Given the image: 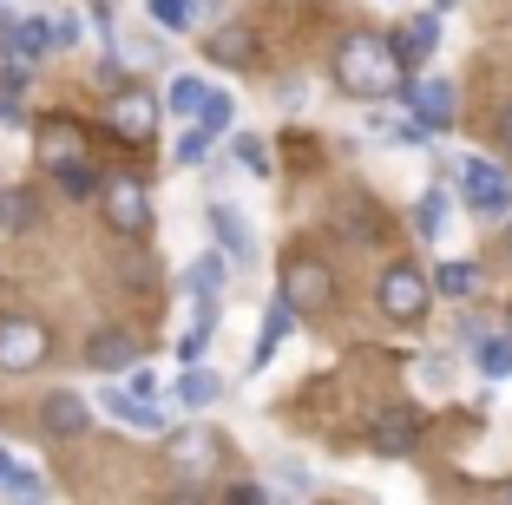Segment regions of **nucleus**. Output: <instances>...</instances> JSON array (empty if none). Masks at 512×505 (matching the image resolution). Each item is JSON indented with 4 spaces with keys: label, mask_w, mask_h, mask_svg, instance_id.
Listing matches in <instances>:
<instances>
[{
    "label": "nucleus",
    "mask_w": 512,
    "mask_h": 505,
    "mask_svg": "<svg viewBox=\"0 0 512 505\" xmlns=\"http://www.w3.org/2000/svg\"><path fill=\"white\" fill-rule=\"evenodd\" d=\"M401 46L394 40H375V33H348L335 46V86L355 92V99H401L407 92V73H401Z\"/></svg>",
    "instance_id": "1"
},
{
    "label": "nucleus",
    "mask_w": 512,
    "mask_h": 505,
    "mask_svg": "<svg viewBox=\"0 0 512 505\" xmlns=\"http://www.w3.org/2000/svg\"><path fill=\"white\" fill-rule=\"evenodd\" d=\"M217 460H224V446H217L211 427H184V433H171V473H178V492H197V479H211Z\"/></svg>",
    "instance_id": "2"
},
{
    "label": "nucleus",
    "mask_w": 512,
    "mask_h": 505,
    "mask_svg": "<svg viewBox=\"0 0 512 505\" xmlns=\"http://www.w3.org/2000/svg\"><path fill=\"white\" fill-rule=\"evenodd\" d=\"M381 309L394 315V322H421L427 315V296H434V283H427L414 263H394V269H381Z\"/></svg>",
    "instance_id": "3"
},
{
    "label": "nucleus",
    "mask_w": 512,
    "mask_h": 505,
    "mask_svg": "<svg viewBox=\"0 0 512 505\" xmlns=\"http://www.w3.org/2000/svg\"><path fill=\"white\" fill-rule=\"evenodd\" d=\"M46 348H53V335H46L33 315H0V368L27 374V368L46 361Z\"/></svg>",
    "instance_id": "4"
},
{
    "label": "nucleus",
    "mask_w": 512,
    "mask_h": 505,
    "mask_svg": "<svg viewBox=\"0 0 512 505\" xmlns=\"http://www.w3.org/2000/svg\"><path fill=\"white\" fill-rule=\"evenodd\" d=\"M460 197H467L480 217H506V210H512L506 171H499V164H486V158H467V164H460Z\"/></svg>",
    "instance_id": "5"
},
{
    "label": "nucleus",
    "mask_w": 512,
    "mask_h": 505,
    "mask_svg": "<svg viewBox=\"0 0 512 505\" xmlns=\"http://www.w3.org/2000/svg\"><path fill=\"white\" fill-rule=\"evenodd\" d=\"M283 296L296 302V309H329L335 302V276L316 263V256H296V263L283 269Z\"/></svg>",
    "instance_id": "6"
},
{
    "label": "nucleus",
    "mask_w": 512,
    "mask_h": 505,
    "mask_svg": "<svg viewBox=\"0 0 512 505\" xmlns=\"http://www.w3.org/2000/svg\"><path fill=\"white\" fill-rule=\"evenodd\" d=\"M99 414H112V420H125V427L132 433H165L171 427V414L165 407H151V394H138V387H106V394H99Z\"/></svg>",
    "instance_id": "7"
},
{
    "label": "nucleus",
    "mask_w": 512,
    "mask_h": 505,
    "mask_svg": "<svg viewBox=\"0 0 512 505\" xmlns=\"http://www.w3.org/2000/svg\"><path fill=\"white\" fill-rule=\"evenodd\" d=\"M106 217H112V230H119V237H138V230L151 223L138 178H112V184H106Z\"/></svg>",
    "instance_id": "8"
},
{
    "label": "nucleus",
    "mask_w": 512,
    "mask_h": 505,
    "mask_svg": "<svg viewBox=\"0 0 512 505\" xmlns=\"http://www.w3.org/2000/svg\"><path fill=\"white\" fill-rule=\"evenodd\" d=\"M40 427L53 433V440H79V433L92 427V407L79 401L73 387H60V394H46V407H40Z\"/></svg>",
    "instance_id": "9"
},
{
    "label": "nucleus",
    "mask_w": 512,
    "mask_h": 505,
    "mask_svg": "<svg viewBox=\"0 0 512 505\" xmlns=\"http://www.w3.org/2000/svg\"><path fill=\"white\" fill-rule=\"evenodd\" d=\"M112 125H119L132 145H145L151 138V125H158V99H151L145 86H125L119 99H112Z\"/></svg>",
    "instance_id": "10"
},
{
    "label": "nucleus",
    "mask_w": 512,
    "mask_h": 505,
    "mask_svg": "<svg viewBox=\"0 0 512 505\" xmlns=\"http://www.w3.org/2000/svg\"><path fill=\"white\" fill-rule=\"evenodd\" d=\"M211 230H217V243H224L230 263H256V237H250V223H243V210L230 204V197L211 204Z\"/></svg>",
    "instance_id": "11"
},
{
    "label": "nucleus",
    "mask_w": 512,
    "mask_h": 505,
    "mask_svg": "<svg viewBox=\"0 0 512 505\" xmlns=\"http://www.w3.org/2000/svg\"><path fill=\"white\" fill-rule=\"evenodd\" d=\"M407 105H414V119H421L427 132H447L453 112H460V105H453V86H447V79H421V86H407Z\"/></svg>",
    "instance_id": "12"
},
{
    "label": "nucleus",
    "mask_w": 512,
    "mask_h": 505,
    "mask_svg": "<svg viewBox=\"0 0 512 505\" xmlns=\"http://www.w3.org/2000/svg\"><path fill=\"white\" fill-rule=\"evenodd\" d=\"M86 368H99V374H132L138 368V342L132 335H119V328H99L86 342Z\"/></svg>",
    "instance_id": "13"
},
{
    "label": "nucleus",
    "mask_w": 512,
    "mask_h": 505,
    "mask_svg": "<svg viewBox=\"0 0 512 505\" xmlns=\"http://www.w3.org/2000/svg\"><path fill=\"white\" fill-rule=\"evenodd\" d=\"M289 328H296V302H270V309H263V328H256V348H250V368H270L276 361V348L289 342Z\"/></svg>",
    "instance_id": "14"
},
{
    "label": "nucleus",
    "mask_w": 512,
    "mask_h": 505,
    "mask_svg": "<svg viewBox=\"0 0 512 505\" xmlns=\"http://www.w3.org/2000/svg\"><path fill=\"white\" fill-rule=\"evenodd\" d=\"M79 158H86V132L73 119H46L40 125V164L60 171V164H79Z\"/></svg>",
    "instance_id": "15"
},
{
    "label": "nucleus",
    "mask_w": 512,
    "mask_h": 505,
    "mask_svg": "<svg viewBox=\"0 0 512 505\" xmlns=\"http://www.w3.org/2000/svg\"><path fill=\"white\" fill-rule=\"evenodd\" d=\"M368 440H375V453H414V440H421V420L407 414V407H388V414H375Z\"/></svg>",
    "instance_id": "16"
},
{
    "label": "nucleus",
    "mask_w": 512,
    "mask_h": 505,
    "mask_svg": "<svg viewBox=\"0 0 512 505\" xmlns=\"http://www.w3.org/2000/svg\"><path fill=\"white\" fill-rule=\"evenodd\" d=\"M394 46H401V60H407V66L434 60V46H440V7H434V14H414L401 33H394Z\"/></svg>",
    "instance_id": "17"
},
{
    "label": "nucleus",
    "mask_w": 512,
    "mask_h": 505,
    "mask_svg": "<svg viewBox=\"0 0 512 505\" xmlns=\"http://www.w3.org/2000/svg\"><path fill=\"white\" fill-rule=\"evenodd\" d=\"M204 53H211L217 66H250V60H256V33H250V27H217Z\"/></svg>",
    "instance_id": "18"
},
{
    "label": "nucleus",
    "mask_w": 512,
    "mask_h": 505,
    "mask_svg": "<svg viewBox=\"0 0 512 505\" xmlns=\"http://www.w3.org/2000/svg\"><path fill=\"white\" fill-rule=\"evenodd\" d=\"M473 361H480L486 381H506L512 374V328L506 335H480V342H473Z\"/></svg>",
    "instance_id": "19"
},
{
    "label": "nucleus",
    "mask_w": 512,
    "mask_h": 505,
    "mask_svg": "<svg viewBox=\"0 0 512 505\" xmlns=\"http://www.w3.org/2000/svg\"><path fill=\"white\" fill-rule=\"evenodd\" d=\"M204 99H211V86H204L197 73H171V92H165V105L178 112V119H197V112H204Z\"/></svg>",
    "instance_id": "20"
},
{
    "label": "nucleus",
    "mask_w": 512,
    "mask_h": 505,
    "mask_svg": "<svg viewBox=\"0 0 512 505\" xmlns=\"http://www.w3.org/2000/svg\"><path fill=\"white\" fill-rule=\"evenodd\" d=\"M434 289H440V296H473V289H480V269H473V263H440Z\"/></svg>",
    "instance_id": "21"
},
{
    "label": "nucleus",
    "mask_w": 512,
    "mask_h": 505,
    "mask_svg": "<svg viewBox=\"0 0 512 505\" xmlns=\"http://www.w3.org/2000/svg\"><path fill=\"white\" fill-rule=\"evenodd\" d=\"M217 394H224V381H217V374H204V368H191V374L178 381V401H184V407H211Z\"/></svg>",
    "instance_id": "22"
},
{
    "label": "nucleus",
    "mask_w": 512,
    "mask_h": 505,
    "mask_svg": "<svg viewBox=\"0 0 512 505\" xmlns=\"http://www.w3.org/2000/svg\"><path fill=\"white\" fill-rule=\"evenodd\" d=\"M33 191H0V230H33Z\"/></svg>",
    "instance_id": "23"
},
{
    "label": "nucleus",
    "mask_w": 512,
    "mask_h": 505,
    "mask_svg": "<svg viewBox=\"0 0 512 505\" xmlns=\"http://www.w3.org/2000/svg\"><path fill=\"white\" fill-rule=\"evenodd\" d=\"M184 289H197V296H224V256L191 263V269H184Z\"/></svg>",
    "instance_id": "24"
},
{
    "label": "nucleus",
    "mask_w": 512,
    "mask_h": 505,
    "mask_svg": "<svg viewBox=\"0 0 512 505\" xmlns=\"http://www.w3.org/2000/svg\"><path fill=\"white\" fill-rule=\"evenodd\" d=\"M414 230H421V237H440V230H447V191H427L421 204H414Z\"/></svg>",
    "instance_id": "25"
},
{
    "label": "nucleus",
    "mask_w": 512,
    "mask_h": 505,
    "mask_svg": "<svg viewBox=\"0 0 512 505\" xmlns=\"http://www.w3.org/2000/svg\"><path fill=\"white\" fill-rule=\"evenodd\" d=\"M230 119H237V99H230V92H211V99H204V112H197V125H204V132H217V138L230 132Z\"/></svg>",
    "instance_id": "26"
},
{
    "label": "nucleus",
    "mask_w": 512,
    "mask_h": 505,
    "mask_svg": "<svg viewBox=\"0 0 512 505\" xmlns=\"http://www.w3.org/2000/svg\"><path fill=\"white\" fill-rule=\"evenodd\" d=\"M191 14H197L191 0H151V20H158L165 33H184V27H191Z\"/></svg>",
    "instance_id": "27"
},
{
    "label": "nucleus",
    "mask_w": 512,
    "mask_h": 505,
    "mask_svg": "<svg viewBox=\"0 0 512 505\" xmlns=\"http://www.w3.org/2000/svg\"><path fill=\"white\" fill-rule=\"evenodd\" d=\"M230 151H237V164L250 171V178H270V151H263V138H250V132H243Z\"/></svg>",
    "instance_id": "28"
},
{
    "label": "nucleus",
    "mask_w": 512,
    "mask_h": 505,
    "mask_svg": "<svg viewBox=\"0 0 512 505\" xmlns=\"http://www.w3.org/2000/svg\"><path fill=\"white\" fill-rule=\"evenodd\" d=\"M53 178H60V191H66V197H92V191H99V178L86 171V158H79V164H60Z\"/></svg>",
    "instance_id": "29"
},
{
    "label": "nucleus",
    "mask_w": 512,
    "mask_h": 505,
    "mask_svg": "<svg viewBox=\"0 0 512 505\" xmlns=\"http://www.w3.org/2000/svg\"><path fill=\"white\" fill-rule=\"evenodd\" d=\"M211 138H217V132H204V125H191V132H184V138H178L171 151H178V164H204V158H211Z\"/></svg>",
    "instance_id": "30"
},
{
    "label": "nucleus",
    "mask_w": 512,
    "mask_h": 505,
    "mask_svg": "<svg viewBox=\"0 0 512 505\" xmlns=\"http://www.w3.org/2000/svg\"><path fill=\"white\" fill-rule=\"evenodd\" d=\"M276 479H283L289 492H302V499L316 492V473H309V466H302V460H276Z\"/></svg>",
    "instance_id": "31"
},
{
    "label": "nucleus",
    "mask_w": 512,
    "mask_h": 505,
    "mask_svg": "<svg viewBox=\"0 0 512 505\" xmlns=\"http://www.w3.org/2000/svg\"><path fill=\"white\" fill-rule=\"evenodd\" d=\"M7 492H14V499H46V479H40V473H27V466H14Z\"/></svg>",
    "instance_id": "32"
},
{
    "label": "nucleus",
    "mask_w": 512,
    "mask_h": 505,
    "mask_svg": "<svg viewBox=\"0 0 512 505\" xmlns=\"http://www.w3.org/2000/svg\"><path fill=\"white\" fill-rule=\"evenodd\" d=\"M0 125H27V105H20L14 86H0Z\"/></svg>",
    "instance_id": "33"
},
{
    "label": "nucleus",
    "mask_w": 512,
    "mask_h": 505,
    "mask_svg": "<svg viewBox=\"0 0 512 505\" xmlns=\"http://www.w3.org/2000/svg\"><path fill=\"white\" fill-rule=\"evenodd\" d=\"M79 33H86V27H79L73 7H66V14H53V40H60V46H79Z\"/></svg>",
    "instance_id": "34"
},
{
    "label": "nucleus",
    "mask_w": 512,
    "mask_h": 505,
    "mask_svg": "<svg viewBox=\"0 0 512 505\" xmlns=\"http://www.w3.org/2000/svg\"><path fill=\"white\" fill-rule=\"evenodd\" d=\"M421 381L427 387H447V355H421Z\"/></svg>",
    "instance_id": "35"
},
{
    "label": "nucleus",
    "mask_w": 512,
    "mask_h": 505,
    "mask_svg": "<svg viewBox=\"0 0 512 505\" xmlns=\"http://www.w3.org/2000/svg\"><path fill=\"white\" fill-rule=\"evenodd\" d=\"M230 499H237V505H263L270 492H263V486H230Z\"/></svg>",
    "instance_id": "36"
},
{
    "label": "nucleus",
    "mask_w": 512,
    "mask_h": 505,
    "mask_svg": "<svg viewBox=\"0 0 512 505\" xmlns=\"http://www.w3.org/2000/svg\"><path fill=\"white\" fill-rule=\"evenodd\" d=\"M493 132H499V145L512 151V105H499V119H493Z\"/></svg>",
    "instance_id": "37"
},
{
    "label": "nucleus",
    "mask_w": 512,
    "mask_h": 505,
    "mask_svg": "<svg viewBox=\"0 0 512 505\" xmlns=\"http://www.w3.org/2000/svg\"><path fill=\"white\" fill-rule=\"evenodd\" d=\"M14 466H20V460L7 453V446H0V492H7V479H14Z\"/></svg>",
    "instance_id": "38"
},
{
    "label": "nucleus",
    "mask_w": 512,
    "mask_h": 505,
    "mask_svg": "<svg viewBox=\"0 0 512 505\" xmlns=\"http://www.w3.org/2000/svg\"><path fill=\"white\" fill-rule=\"evenodd\" d=\"M434 7H440V14H447V7H453V0H434Z\"/></svg>",
    "instance_id": "39"
},
{
    "label": "nucleus",
    "mask_w": 512,
    "mask_h": 505,
    "mask_svg": "<svg viewBox=\"0 0 512 505\" xmlns=\"http://www.w3.org/2000/svg\"><path fill=\"white\" fill-rule=\"evenodd\" d=\"M506 328H512V322H506Z\"/></svg>",
    "instance_id": "40"
}]
</instances>
